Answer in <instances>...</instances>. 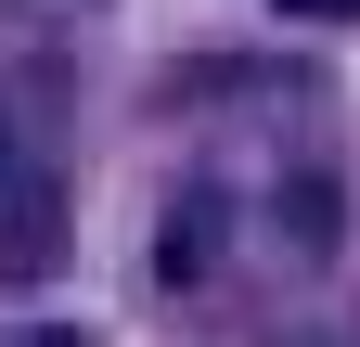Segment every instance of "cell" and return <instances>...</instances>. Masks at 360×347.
<instances>
[{
  "instance_id": "6da1fadb",
  "label": "cell",
  "mask_w": 360,
  "mask_h": 347,
  "mask_svg": "<svg viewBox=\"0 0 360 347\" xmlns=\"http://www.w3.org/2000/svg\"><path fill=\"white\" fill-rule=\"evenodd\" d=\"M283 13H360V0H283Z\"/></svg>"
},
{
  "instance_id": "7a4b0ae2",
  "label": "cell",
  "mask_w": 360,
  "mask_h": 347,
  "mask_svg": "<svg viewBox=\"0 0 360 347\" xmlns=\"http://www.w3.org/2000/svg\"><path fill=\"white\" fill-rule=\"evenodd\" d=\"M39 347H77V334H39Z\"/></svg>"
}]
</instances>
